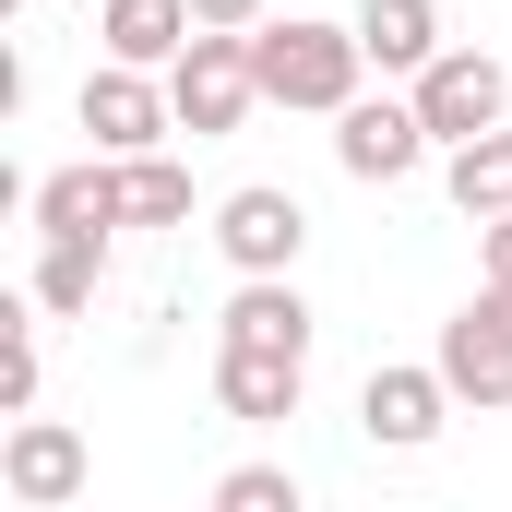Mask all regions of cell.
I'll list each match as a JSON object with an SVG mask.
<instances>
[{"mask_svg":"<svg viewBox=\"0 0 512 512\" xmlns=\"http://www.w3.org/2000/svg\"><path fill=\"white\" fill-rule=\"evenodd\" d=\"M24 310H36V298H24ZM24 310H0V334H12V346H0V405H12V417H36V382H48V358H36V322H24Z\"/></svg>","mask_w":512,"mask_h":512,"instance_id":"ac0fdd59","label":"cell"},{"mask_svg":"<svg viewBox=\"0 0 512 512\" xmlns=\"http://www.w3.org/2000/svg\"><path fill=\"white\" fill-rule=\"evenodd\" d=\"M251 72H262V108L346 120V108H358L370 48H358V24H310V12H286V24H262V36H251Z\"/></svg>","mask_w":512,"mask_h":512,"instance_id":"6da1fadb","label":"cell"},{"mask_svg":"<svg viewBox=\"0 0 512 512\" xmlns=\"http://www.w3.org/2000/svg\"><path fill=\"white\" fill-rule=\"evenodd\" d=\"M358 429H370L382 453H429V441L453 429V382H441L429 358H382V370L358 382Z\"/></svg>","mask_w":512,"mask_h":512,"instance_id":"52a82bcc","label":"cell"},{"mask_svg":"<svg viewBox=\"0 0 512 512\" xmlns=\"http://www.w3.org/2000/svg\"><path fill=\"white\" fill-rule=\"evenodd\" d=\"M84 12H108V0H84Z\"/></svg>","mask_w":512,"mask_h":512,"instance_id":"7402d4cb","label":"cell"},{"mask_svg":"<svg viewBox=\"0 0 512 512\" xmlns=\"http://www.w3.org/2000/svg\"><path fill=\"white\" fill-rule=\"evenodd\" d=\"M84 477H96V453H84L72 417H12V441H0V489H12L24 512L84 501Z\"/></svg>","mask_w":512,"mask_h":512,"instance_id":"ba28073f","label":"cell"},{"mask_svg":"<svg viewBox=\"0 0 512 512\" xmlns=\"http://www.w3.org/2000/svg\"><path fill=\"white\" fill-rule=\"evenodd\" d=\"M298 393H310V358H262V346H215V405H227V417L274 429V417H298Z\"/></svg>","mask_w":512,"mask_h":512,"instance_id":"4fadbf2b","label":"cell"},{"mask_svg":"<svg viewBox=\"0 0 512 512\" xmlns=\"http://www.w3.org/2000/svg\"><path fill=\"white\" fill-rule=\"evenodd\" d=\"M167 108L191 143H215V131H239L262 108V72H251V36H191V60L167 72Z\"/></svg>","mask_w":512,"mask_h":512,"instance_id":"5b68a950","label":"cell"},{"mask_svg":"<svg viewBox=\"0 0 512 512\" xmlns=\"http://www.w3.org/2000/svg\"><path fill=\"white\" fill-rule=\"evenodd\" d=\"M477 286H512V215H501V227H477Z\"/></svg>","mask_w":512,"mask_h":512,"instance_id":"44dd1931","label":"cell"},{"mask_svg":"<svg viewBox=\"0 0 512 512\" xmlns=\"http://www.w3.org/2000/svg\"><path fill=\"white\" fill-rule=\"evenodd\" d=\"M215 251H227L239 286H251V274H298V251H310V203L274 191V179L227 191V203H215Z\"/></svg>","mask_w":512,"mask_h":512,"instance_id":"8992f818","label":"cell"},{"mask_svg":"<svg viewBox=\"0 0 512 512\" xmlns=\"http://www.w3.org/2000/svg\"><path fill=\"white\" fill-rule=\"evenodd\" d=\"M72 120L96 131V155H167V131H179V108H167V72H120V60H96L84 72V96H72Z\"/></svg>","mask_w":512,"mask_h":512,"instance_id":"277c9868","label":"cell"},{"mask_svg":"<svg viewBox=\"0 0 512 512\" xmlns=\"http://www.w3.org/2000/svg\"><path fill=\"white\" fill-rule=\"evenodd\" d=\"M215 512H298V477L286 465H227L215 477Z\"/></svg>","mask_w":512,"mask_h":512,"instance_id":"d6986e66","label":"cell"},{"mask_svg":"<svg viewBox=\"0 0 512 512\" xmlns=\"http://www.w3.org/2000/svg\"><path fill=\"white\" fill-rule=\"evenodd\" d=\"M96 286H108V251H96V239H36L24 298H36L48 322H84V310H96Z\"/></svg>","mask_w":512,"mask_h":512,"instance_id":"9a60e30c","label":"cell"},{"mask_svg":"<svg viewBox=\"0 0 512 512\" xmlns=\"http://www.w3.org/2000/svg\"><path fill=\"white\" fill-rule=\"evenodd\" d=\"M358 48H370V72H429L453 36H441V0H358Z\"/></svg>","mask_w":512,"mask_h":512,"instance_id":"5bb4252c","label":"cell"},{"mask_svg":"<svg viewBox=\"0 0 512 512\" xmlns=\"http://www.w3.org/2000/svg\"><path fill=\"white\" fill-rule=\"evenodd\" d=\"M96 36H108V60H120V72H179L203 24H191V0H108V12H96Z\"/></svg>","mask_w":512,"mask_h":512,"instance_id":"7c38bea8","label":"cell"},{"mask_svg":"<svg viewBox=\"0 0 512 512\" xmlns=\"http://www.w3.org/2000/svg\"><path fill=\"white\" fill-rule=\"evenodd\" d=\"M441 191H453V215L501 227V215H512V131H489V143H465V155L441 167Z\"/></svg>","mask_w":512,"mask_h":512,"instance_id":"2e32d148","label":"cell"},{"mask_svg":"<svg viewBox=\"0 0 512 512\" xmlns=\"http://www.w3.org/2000/svg\"><path fill=\"white\" fill-rule=\"evenodd\" d=\"M405 96H417V120H429V143H441V155H465V143L512 131V72L489 60V48H441Z\"/></svg>","mask_w":512,"mask_h":512,"instance_id":"7a4b0ae2","label":"cell"},{"mask_svg":"<svg viewBox=\"0 0 512 512\" xmlns=\"http://www.w3.org/2000/svg\"><path fill=\"white\" fill-rule=\"evenodd\" d=\"M334 167L370 179V191L417 179V167H429V120H417V96H358V108L334 120Z\"/></svg>","mask_w":512,"mask_h":512,"instance_id":"9c48e42d","label":"cell"},{"mask_svg":"<svg viewBox=\"0 0 512 512\" xmlns=\"http://www.w3.org/2000/svg\"><path fill=\"white\" fill-rule=\"evenodd\" d=\"M131 203H120V155H84V167H48L36 179V239H120Z\"/></svg>","mask_w":512,"mask_h":512,"instance_id":"30bf717a","label":"cell"},{"mask_svg":"<svg viewBox=\"0 0 512 512\" xmlns=\"http://www.w3.org/2000/svg\"><path fill=\"white\" fill-rule=\"evenodd\" d=\"M120 203H131V227H191V167L179 155H131Z\"/></svg>","mask_w":512,"mask_h":512,"instance_id":"e0dca14e","label":"cell"},{"mask_svg":"<svg viewBox=\"0 0 512 512\" xmlns=\"http://www.w3.org/2000/svg\"><path fill=\"white\" fill-rule=\"evenodd\" d=\"M215 346H262V358H310V298H298V274H251V286L227 298Z\"/></svg>","mask_w":512,"mask_h":512,"instance_id":"8fae6325","label":"cell"},{"mask_svg":"<svg viewBox=\"0 0 512 512\" xmlns=\"http://www.w3.org/2000/svg\"><path fill=\"white\" fill-rule=\"evenodd\" d=\"M191 24H203V36H262L274 0H191Z\"/></svg>","mask_w":512,"mask_h":512,"instance_id":"ffe728a7","label":"cell"},{"mask_svg":"<svg viewBox=\"0 0 512 512\" xmlns=\"http://www.w3.org/2000/svg\"><path fill=\"white\" fill-rule=\"evenodd\" d=\"M429 370L453 382V405H477V417H501L512 405V286H477L453 322H441V346H429Z\"/></svg>","mask_w":512,"mask_h":512,"instance_id":"3957f363","label":"cell"}]
</instances>
